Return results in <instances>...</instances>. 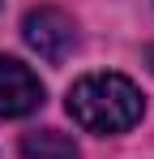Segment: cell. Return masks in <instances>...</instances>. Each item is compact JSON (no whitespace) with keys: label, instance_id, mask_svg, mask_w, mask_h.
<instances>
[{"label":"cell","instance_id":"6da1fadb","mask_svg":"<svg viewBox=\"0 0 154 159\" xmlns=\"http://www.w3.org/2000/svg\"><path fill=\"white\" fill-rule=\"evenodd\" d=\"M146 99L137 90V82H128L124 73H86L69 86V116L86 133H124L141 120Z\"/></svg>","mask_w":154,"mask_h":159},{"label":"cell","instance_id":"7a4b0ae2","mask_svg":"<svg viewBox=\"0 0 154 159\" xmlns=\"http://www.w3.org/2000/svg\"><path fill=\"white\" fill-rule=\"evenodd\" d=\"M22 39L43 56L47 65H60V60L77 48V26H73V17H69L64 9H56V4H39V9L26 13Z\"/></svg>","mask_w":154,"mask_h":159},{"label":"cell","instance_id":"3957f363","mask_svg":"<svg viewBox=\"0 0 154 159\" xmlns=\"http://www.w3.org/2000/svg\"><path fill=\"white\" fill-rule=\"evenodd\" d=\"M43 107V82L39 73L13 60V56H0V120H17Z\"/></svg>","mask_w":154,"mask_h":159},{"label":"cell","instance_id":"277c9868","mask_svg":"<svg viewBox=\"0 0 154 159\" xmlns=\"http://www.w3.org/2000/svg\"><path fill=\"white\" fill-rule=\"evenodd\" d=\"M22 155L26 159H77V146L73 138H64L56 129H39L22 138Z\"/></svg>","mask_w":154,"mask_h":159}]
</instances>
